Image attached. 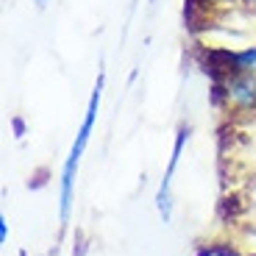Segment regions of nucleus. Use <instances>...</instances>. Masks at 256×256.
Listing matches in <instances>:
<instances>
[{
	"label": "nucleus",
	"mask_w": 256,
	"mask_h": 256,
	"mask_svg": "<svg viewBox=\"0 0 256 256\" xmlns=\"http://www.w3.org/2000/svg\"><path fill=\"white\" fill-rule=\"evenodd\" d=\"M100 92H103V72L98 76V84H95V92L90 98V109H86V117H84V126L76 136V145L70 150V159L64 164V176H62V220H67L70 214V200H72V181H76V170H78V162H81V154L86 142H90V134H92V126H95V117H98V106H100Z\"/></svg>",
	"instance_id": "obj_1"
},
{
	"label": "nucleus",
	"mask_w": 256,
	"mask_h": 256,
	"mask_svg": "<svg viewBox=\"0 0 256 256\" xmlns=\"http://www.w3.org/2000/svg\"><path fill=\"white\" fill-rule=\"evenodd\" d=\"M39 3H45V0H39Z\"/></svg>",
	"instance_id": "obj_2"
}]
</instances>
